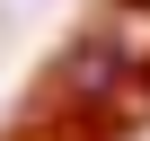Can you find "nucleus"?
Returning a JSON list of instances; mask_svg holds the SVG:
<instances>
[{
  "label": "nucleus",
  "instance_id": "1",
  "mask_svg": "<svg viewBox=\"0 0 150 141\" xmlns=\"http://www.w3.org/2000/svg\"><path fill=\"white\" fill-rule=\"evenodd\" d=\"M150 115V0H106V18L44 70L35 123H62L71 141H115Z\"/></svg>",
  "mask_w": 150,
  "mask_h": 141
},
{
  "label": "nucleus",
  "instance_id": "2",
  "mask_svg": "<svg viewBox=\"0 0 150 141\" xmlns=\"http://www.w3.org/2000/svg\"><path fill=\"white\" fill-rule=\"evenodd\" d=\"M9 141H71V132H62V123H35V115H27V132H9Z\"/></svg>",
  "mask_w": 150,
  "mask_h": 141
}]
</instances>
